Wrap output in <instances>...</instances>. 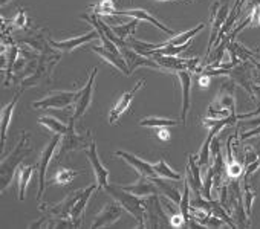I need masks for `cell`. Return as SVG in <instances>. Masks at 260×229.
Masks as SVG:
<instances>
[{"label":"cell","instance_id":"6da1fadb","mask_svg":"<svg viewBox=\"0 0 260 229\" xmlns=\"http://www.w3.org/2000/svg\"><path fill=\"white\" fill-rule=\"evenodd\" d=\"M28 142H29L28 133L22 132V138L16 145V148L8 156L2 158V170H0V176H2V185H0V188H2V191H5L10 186V182L14 177V174H17L22 161L31 153V147L28 145Z\"/></svg>","mask_w":260,"mask_h":229},{"label":"cell","instance_id":"8d00e7d4","mask_svg":"<svg viewBox=\"0 0 260 229\" xmlns=\"http://www.w3.org/2000/svg\"><path fill=\"white\" fill-rule=\"evenodd\" d=\"M210 75H207V73H201V78H199V84L202 86V87H207L208 84H210Z\"/></svg>","mask_w":260,"mask_h":229},{"label":"cell","instance_id":"4dcf8cb0","mask_svg":"<svg viewBox=\"0 0 260 229\" xmlns=\"http://www.w3.org/2000/svg\"><path fill=\"white\" fill-rule=\"evenodd\" d=\"M92 13H95L96 16H103V17H112L115 14V0H100L98 4L92 5Z\"/></svg>","mask_w":260,"mask_h":229},{"label":"cell","instance_id":"2e32d148","mask_svg":"<svg viewBox=\"0 0 260 229\" xmlns=\"http://www.w3.org/2000/svg\"><path fill=\"white\" fill-rule=\"evenodd\" d=\"M90 51L95 52V54H98L103 60H106V61H107L109 64H112L115 69H118L122 75H125V77L130 75L127 61H125V58L122 57L121 52H113V51H110V49H107V48H104V46H92Z\"/></svg>","mask_w":260,"mask_h":229},{"label":"cell","instance_id":"1f68e13d","mask_svg":"<svg viewBox=\"0 0 260 229\" xmlns=\"http://www.w3.org/2000/svg\"><path fill=\"white\" fill-rule=\"evenodd\" d=\"M13 25L17 28V29H29V20H28V17H26V11L23 10V8H20L19 10V13H17V17H16V20L13 22Z\"/></svg>","mask_w":260,"mask_h":229},{"label":"cell","instance_id":"5b68a950","mask_svg":"<svg viewBox=\"0 0 260 229\" xmlns=\"http://www.w3.org/2000/svg\"><path fill=\"white\" fill-rule=\"evenodd\" d=\"M144 208H146V227H161L170 224L169 218L166 217L162 203H159V194H152L144 197Z\"/></svg>","mask_w":260,"mask_h":229},{"label":"cell","instance_id":"60d3db41","mask_svg":"<svg viewBox=\"0 0 260 229\" xmlns=\"http://www.w3.org/2000/svg\"><path fill=\"white\" fill-rule=\"evenodd\" d=\"M159 2H179V0H159Z\"/></svg>","mask_w":260,"mask_h":229},{"label":"cell","instance_id":"7c38bea8","mask_svg":"<svg viewBox=\"0 0 260 229\" xmlns=\"http://www.w3.org/2000/svg\"><path fill=\"white\" fill-rule=\"evenodd\" d=\"M86 151V156L90 162V167L95 173V179H96V185H98V189H103L109 185L107 179H109V170L101 164L100 158H98V151H96V144L95 141L92 139L90 145L84 150Z\"/></svg>","mask_w":260,"mask_h":229},{"label":"cell","instance_id":"e0dca14e","mask_svg":"<svg viewBox=\"0 0 260 229\" xmlns=\"http://www.w3.org/2000/svg\"><path fill=\"white\" fill-rule=\"evenodd\" d=\"M121 188L128 191V193H132V194H137L140 197H147V196H152V194H159L161 196V191H159L158 185L149 176H140V179L135 183L125 185V186H121Z\"/></svg>","mask_w":260,"mask_h":229},{"label":"cell","instance_id":"f35d334b","mask_svg":"<svg viewBox=\"0 0 260 229\" xmlns=\"http://www.w3.org/2000/svg\"><path fill=\"white\" fill-rule=\"evenodd\" d=\"M251 145L254 147V150H255V153H257V158H258V161H260V141H254Z\"/></svg>","mask_w":260,"mask_h":229},{"label":"cell","instance_id":"3957f363","mask_svg":"<svg viewBox=\"0 0 260 229\" xmlns=\"http://www.w3.org/2000/svg\"><path fill=\"white\" fill-rule=\"evenodd\" d=\"M75 124H77V120L72 117H69V127H68V132L61 136V141H60V145H58V151L57 155L58 156H63L64 153H71V151H78V150H86L90 142H92V133L87 132L86 135H78L75 132Z\"/></svg>","mask_w":260,"mask_h":229},{"label":"cell","instance_id":"e575fe53","mask_svg":"<svg viewBox=\"0 0 260 229\" xmlns=\"http://www.w3.org/2000/svg\"><path fill=\"white\" fill-rule=\"evenodd\" d=\"M260 135V126H257L255 129H252V130H249V132H245L242 136H240V139H249V138H254V136H258Z\"/></svg>","mask_w":260,"mask_h":229},{"label":"cell","instance_id":"cb8c5ba5","mask_svg":"<svg viewBox=\"0 0 260 229\" xmlns=\"http://www.w3.org/2000/svg\"><path fill=\"white\" fill-rule=\"evenodd\" d=\"M204 28H205V23H201V25L194 26V28L190 29V31H185V32H181V34H178V35H173L170 40L161 43V48H162V46H181V45H187V43H190L191 39H193L198 32H201Z\"/></svg>","mask_w":260,"mask_h":229},{"label":"cell","instance_id":"f546056e","mask_svg":"<svg viewBox=\"0 0 260 229\" xmlns=\"http://www.w3.org/2000/svg\"><path fill=\"white\" fill-rule=\"evenodd\" d=\"M138 22H140V20L132 19V20L127 22V23H122V25H119V26H110V28H112V31L115 32V35H116L118 39L125 40V39H128L130 35H134V32L137 31Z\"/></svg>","mask_w":260,"mask_h":229},{"label":"cell","instance_id":"f1b7e54d","mask_svg":"<svg viewBox=\"0 0 260 229\" xmlns=\"http://www.w3.org/2000/svg\"><path fill=\"white\" fill-rule=\"evenodd\" d=\"M39 124L45 126L49 132H52L55 135H61V136L68 132V127H69L54 117H42V118H39Z\"/></svg>","mask_w":260,"mask_h":229},{"label":"cell","instance_id":"9a60e30c","mask_svg":"<svg viewBox=\"0 0 260 229\" xmlns=\"http://www.w3.org/2000/svg\"><path fill=\"white\" fill-rule=\"evenodd\" d=\"M95 39H100V34H98L96 29H93V31H90V32H86V34H83V35L69 39V40H63V42H54L52 39H49V45L52 46V49H57V51H60V52L69 54V52H72L75 48L83 46V45H86V43H89V42H92V40H95Z\"/></svg>","mask_w":260,"mask_h":229},{"label":"cell","instance_id":"603a6c76","mask_svg":"<svg viewBox=\"0 0 260 229\" xmlns=\"http://www.w3.org/2000/svg\"><path fill=\"white\" fill-rule=\"evenodd\" d=\"M39 168V165H20L17 170V183H19V200H25L28 183L31 182V177L34 171Z\"/></svg>","mask_w":260,"mask_h":229},{"label":"cell","instance_id":"4316f807","mask_svg":"<svg viewBox=\"0 0 260 229\" xmlns=\"http://www.w3.org/2000/svg\"><path fill=\"white\" fill-rule=\"evenodd\" d=\"M140 126L141 127H147V129H166V127H175L178 126V121L176 120H170V118H156V117H149V118H144L140 121Z\"/></svg>","mask_w":260,"mask_h":229},{"label":"cell","instance_id":"d4e9b609","mask_svg":"<svg viewBox=\"0 0 260 229\" xmlns=\"http://www.w3.org/2000/svg\"><path fill=\"white\" fill-rule=\"evenodd\" d=\"M152 179H153V182L158 185V188H159V191H161V196L169 197V199H170L173 203H176V205L181 203L182 194L179 193V189H178L175 185H170L169 182L162 180V177H159V176H155V177H152Z\"/></svg>","mask_w":260,"mask_h":229},{"label":"cell","instance_id":"7bdbcfd3","mask_svg":"<svg viewBox=\"0 0 260 229\" xmlns=\"http://www.w3.org/2000/svg\"><path fill=\"white\" fill-rule=\"evenodd\" d=\"M255 81H260V77H257V78H255Z\"/></svg>","mask_w":260,"mask_h":229},{"label":"cell","instance_id":"ee69618b","mask_svg":"<svg viewBox=\"0 0 260 229\" xmlns=\"http://www.w3.org/2000/svg\"><path fill=\"white\" fill-rule=\"evenodd\" d=\"M257 51H260V46H258V48H257Z\"/></svg>","mask_w":260,"mask_h":229},{"label":"cell","instance_id":"8fae6325","mask_svg":"<svg viewBox=\"0 0 260 229\" xmlns=\"http://www.w3.org/2000/svg\"><path fill=\"white\" fill-rule=\"evenodd\" d=\"M122 206L115 200V202H109L93 218L90 227H109L112 226L115 221H118L122 215Z\"/></svg>","mask_w":260,"mask_h":229},{"label":"cell","instance_id":"8992f818","mask_svg":"<svg viewBox=\"0 0 260 229\" xmlns=\"http://www.w3.org/2000/svg\"><path fill=\"white\" fill-rule=\"evenodd\" d=\"M60 141H61V135H55L49 142L48 145L45 147V150L42 151L40 155V159H39V193H37V200L40 203V199L45 193V186H46V173H48V165L49 162L52 161L54 158V153L55 150L58 148L60 145Z\"/></svg>","mask_w":260,"mask_h":229},{"label":"cell","instance_id":"ba28073f","mask_svg":"<svg viewBox=\"0 0 260 229\" xmlns=\"http://www.w3.org/2000/svg\"><path fill=\"white\" fill-rule=\"evenodd\" d=\"M252 67H254V64L251 63V61H240L237 66H234L233 69H230V72H228V77L236 83V84H239L240 87H243L245 90H246V93L254 99L255 96H254V90H252V87H254V81H255V78H252Z\"/></svg>","mask_w":260,"mask_h":229},{"label":"cell","instance_id":"52a82bcc","mask_svg":"<svg viewBox=\"0 0 260 229\" xmlns=\"http://www.w3.org/2000/svg\"><path fill=\"white\" fill-rule=\"evenodd\" d=\"M81 194H83V189L72 191L60 203H55V205H40L39 209L43 211L45 215H48L51 218H71V212H72V209H74V206L78 202Z\"/></svg>","mask_w":260,"mask_h":229},{"label":"cell","instance_id":"30bf717a","mask_svg":"<svg viewBox=\"0 0 260 229\" xmlns=\"http://www.w3.org/2000/svg\"><path fill=\"white\" fill-rule=\"evenodd\" d=\"M144 81H146V80H140V81L132 87V90L124 92V93L121 95V98L113 104V107H112L110 111H109V123H110V124L118 123V120H119V118L122 117V114L130 108V104H132L134 98L137 96L138 90L144 86Z\"/></svg>","mask_w":260,"mask_h":229},{"label":"cell","instance_id":"bcb514c9","mask_svg":"<svg viewBox=\"0 0 260 229\" xmlns=\"http://www.w3.org/2000/svg\"><path fill=\"white\" fill-rule=\"evenodd\" d=\"M115 2H116V0H115Z\"/></svg>","mask_w":260,"mask_h":229},{"label":"cell","instance_id":"ffe728a7","mask_svg":"<svg viewBox=\"0 0 260 229\" xmlns=\"http://www.w3.org/2000/svg\"><path fill=\"white\" fill-rule=\"evenodd\" d=\"M201 165L198 162V156L188 155V167H187V182L194 191L196 196H202V177H201Z\"/></svg>","mask_w":260,"mask_h":229},{"label":"cell","instance_id":"484cf974","mask_svg":"<svg viewBox=\"0 0 260 229\" xmlns=\"http://www.w3.org/2000/svg\"><path fill=\"white\" fill-rule=\"evenodd\" d=\"M153 168L156 171V174L162 179H169V180H175V182H179V180H184L182 174L176 173L172 170V167L164 161V159H159L156 164H153Z\"/></svg>","mask_w":260,"mask_h":229},{"label":"cell","instance_id":"277c9868","mask_svg":"<svg viewBox=\"0 0 260 229\" xmlns=\"http://www.w3.org/2000/svg\"><path fill=\"white\" fill-rule=\"evenodd\" d=\"M78 98V92H55L43 99L34 101L32 102V108H51V110H63L68 107L75 105Z\"/></svg>","mask_w":260,"mask_h":229},{"label":"cell","instance_id":"d590c367","mask_svg":"<svg viewBox=\"0 0 260 229\" xmlns=\"http://www.w3.org/2000/svg\"><path fill=\"white\" fill-rule=\"evenodd\" d=\"M167 129H169V127H166V129H158V136H159V139L164 141V142H169V141H170V132H169Z\"/></svg>","mask_w":260,"mask_h":229},{"label":"cell","instance_id":"4fadbf2b","mask_svg":"<svg viewBox=\"0 0 260 229\" xmlns=\"http://www.w3.org/2000/svg\"><path fill=\"white\" fill-rule=\"evenodd\" d=\"M119 52L122 54V57H124L125 61H127L130 75H132L134 70L138 69V67H153V69L161 70V66H159L153 58H149V57H146V55H141L140 52H137L135 49H132L130 46H125V48L119 49Z\"/></svg>","mask_w":260,"mask_h":229},{"label":"cell","instance_id":"836d02e7","mask_svg":"<svg viewBox=\"0 0 260 229\" xmlns=\"http://www.w3.org/2000/svg\"><path fill=\"white\" fill-rule=\"evenodd\" d=\"M249 14H251V28H257V26H260V5H257V7H254L251 11H248Z\"/></svg>","mask_w":260,"mask_h":229},{"label":"cell","instance_id":"74e56055","mask_svg":"<svg viewBox=\"0 0 260 229\" xmlns=\"http://www.w3.org/2000/svg\"><path fill=\"white\" fill-rule=\"evenodd\" d=\"M252 90H254V96L257 98V102H258V105H260V84H254Z\"/></svg>","mask_w":260,"mask_h":229},{"label":"cell","instance_id":"9c48e42d","mask_svg":"<svg viewBox=\"0 0 260 229\" xmlns=\"http://www.w3.org/2000/svg\"><path fill=\"white\" fill-rule=\"evenodd\" d=\"M96 73H98V67H93L92 73L89 75L86 86L81 90H78V98H77V102L74 105V118L77 121H80L84 117V113L89 110V107L92 104V93H93V87H95Z\"/></svg>","mask_w":260,"mask_h":229},{"label":"cell","instance_id":"83f0119b","mask_svg":"<svg viewBox=\"0 0 260 229\" xmlns=\"http://www.w3.org/2000/svg\"><path fill=\"white\" fill-rule=\"evenodd\" d=\"M80 174V171L74 170V168H68V167H58L51 183H57V185H68L71 183L77 176Z\"/></svg>","mask_w":260,"mask_h":229},{"label":"cell","instance_id":"7402d4cb","mask_svg":"<svg viewBox=\"0 0 260 229\" xmlns=\"http://www.w3.org/2000/svg\"><path fill=\"white\" fill-rule=\"evenodd\" d=\"M95 189H98V185H90V186L84 188V189H83V194L80 196L78 202L75 203V206H74V209H72V212H71V218H72L75 227H78V226L81 224V218H83L84 209H86V206H87L89 197H90V194H92Z\"/></svg>","mask_w":260,"mask_h":229},{"label":"cell","instance_id":"ac0fdd59","mask_svg":"<svg viewBox=\"0 0 260 229\" xmlns=\"http://www.w3.org/2000/svg\"><path fill=\"white\" fill-rule=\"evenodd\" d=\"M113 155L118 156V158H121V159H124L130 167H134V168L140 173V176H149V177L158 176L152 164H149V162H146V161L137 158V156L132 155V153H127V151H122V150H116Z\"/></svg>","mask_w":260,"mask_h":229},{"label":"cell","instance_id":"d6986e66","mask_svg":"<svg viewBox=\"0 0 260 229\" xmlns=\"http://www.w3.org/2000/svg\"><path fill=\"white\" fill-rule=\"evenodd\" d=\"M22 89L14 95V98L2 108V121H0V144H2V153H4V148H5V142H7V135H8V129H10V124H11V118H13V111H14V107L16 104L19 102L20 99V95H22Z\"/></svg>","mask_w":260,"mask_h":229},{"label":"cell","instance_id":"5bb4252c","mask_svg":"<svg viewBox=\"0 0 260 229\" xmlns=\"http://www.w3.org/2000/svg\"><path fill=\"white\" fill-rule=\"evenodd\" d=\"M113 16L130 17V19H137V20H140V22H149V23L155 25L158 29L164 31L166 34H169V35H172V37L175 35V32H173L169 26H166V25L161 23L155 16H152L150 13H147L146 10H141V8H134V10H116Z\"/></svg>","mask_w":260,"mask_h":229},{"label":"cell","instance_id":"b9f144b4","mask_svg":"<svg viewBox=\"0 0 260 229\" xmlns=\"http://www.w3.org/2000/svg\"><path fill=\"white\" fill-rule=\"evenodd\" d=\"M225 2H231V4H234V2H233V0H225Z\"/></svg>","mask_w":260,"mask_h":229},{"label":"cell","instance_id":"d6a6232c","mask_svg":"<svg viewBox=\"0 0 260 229\" xmlns=\"http://www.w3.org/2000/svg\"><path fill=\"white\" fill-rule=\"evenodd\" d=\"M169 221H170V226H173V227H184V226H187V220L182 215L181 209L173 212V214H170L169 215Z\"/></svg>","mask_w":260,"mask_h":229},{"label":"cell","instance_id":"7a4b0ae2","mask_svg":"<svg viewBox=\"0 0 260 229\" xmlns=\"http://www.w3.org/2000/svg\"><path fill=\"white\" fill-rule=\"evenodd\" d=\"M104 191H107V194H110L113 197V200H116L130 215H132L141 227H146V208H144V197H140L137 194H132L125 189H122L121 186L116 185H107L104 188Z\"/></svg>","mask_w":260,"mask_h":229},{"label":"cell","instance_id":"f6af8a7d","mask_svg":"<svg viewBox=\"0 0 260 229\" xmlns=\"http://www.w3.org/2000/svg\"><path fill=\"white\" fill-rule=\"evenodd\" d=\"M132 2H134V0H132Z\"/></svg>","mask_w":260,"mask_h":229},{"label":"cell","instance_id":"44dd1931","mask_svg":"<svg viewBox=\"0 0 260 229\" xmlns=\"http://www.w3.org/2000/svg\"><path fill=\"white\" fill-rule=\"evenodd\" d=\"M181 89H182V113H181V120L182 124H187V114L190 110V90H191V72L190 70H179L176 72Z\"/></svg>","mask_w":260,"mask_h":229},{"label":"cell","instance_id":"ab89813d","mask_svg":"<svg viewBox=\"0 0 260 229\" xmlns=\"http://www.w3.org/2000/svg\"><path fill=\"white\" fill-rule=\"evenodd\" d=\"M8 2H10V0H0V4H2V7H5Z\"/></svg>","mask_w":260,"mask_h":229}]
</instances>
